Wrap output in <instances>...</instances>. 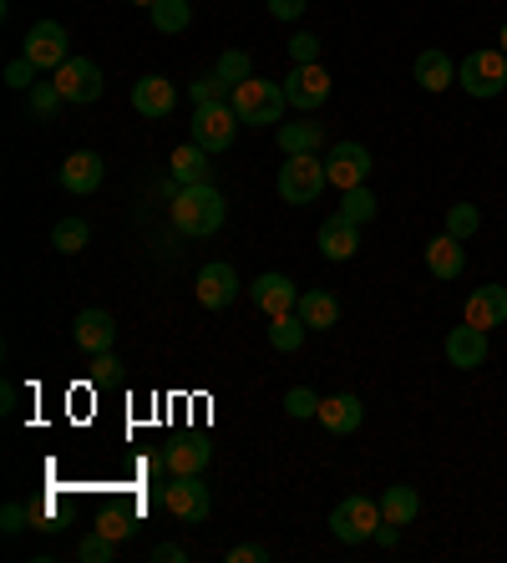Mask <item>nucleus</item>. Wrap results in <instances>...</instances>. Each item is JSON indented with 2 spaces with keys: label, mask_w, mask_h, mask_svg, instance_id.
<instances>
[{
  "label": "nucleus",
  "mask_w": 507,
  "mask_h": 563,
  "mask_svg": "<svg viewBox=\"0 0 507 563\" xmlns=\"http://www.w3.org/2000/svg\"><path fill=\"white\" fill-rule=\"evenodd\" d=\"M467 320L477 330H493L507 320V289L503 285H477V295L467 300Z\"/></svg>",
  "instance_id": "obj_21"
},
{
  "label": "nucleus",
  "mask_w": 507,
  "mask_h": 563,
  "mask_svg": "<svg viewBox=\"0 0 507 563\" xmlns=\"http://www.w3.org/2000/svg\"><path fill=\"white\" fill-rule=\"evenodd\" d=\"M26 523H31V512L21 508V503H5V512H0V528H5V533H21Z\"/></svg>",
  "instance_id": "obj_42"
},
{
  "label": "nucleus",
  "mask_w": 507,
  "mask_h": 563,
  "mask_svg": "<svg viewBox=\"0 0 507 563\" xmlns=\"http://www.w3.org/2000/svg\"><path fill=\"white\" fill-rule=\"evenodd\" d=\"M249 295H254V305H260L264 314H289L299 305V289H295V279H285V275H260L254 285H249Z\"/></svg>",
  "instance_id": "obj_18"
},
{
  "label": "nucleus",
  "mask_w": 507,
  "mask_h": 563,
  "mask_svg": "<svg viewBox=\"0 0 507 563\" xmlns=\"http://www.w3.org/2000/svg\"><path fill=\"white\" fill-rule=\"evenodd\" d=\"M452 81H456V66H452L447 52H421L417 56V87L421 92H447Z\"/></svg>",
  "instance_id": "obj_25"
},
{
  "label": "nucleus",
  "mask_w": 507,
  "mask_h": 563,
  "mask_svg": "<svg viewBox=\"0 0 507 563\" xmlns=\"http://www.w3.org/2000/svg\"><path fill=\"white\" fill-rule=\"evenodd\" d=\"M56 87H62L66 102H77V107L97 102V97H102V66L87 62V56H66V62L56 66Z\"/></svg>",
  "instance_id": "obj_8"
},
{
  "label": "nucleus",
  "mask_w": 507,
  "mask_h": 563,
  "mask_svg": "<svg viewBox=\"0 0 507 563\" xmlns=\"http://www.w3.org/2000/svg\"><path fill=\"white\" fill-rule=\"evenodd\" d=\"M396 538H401V523H386V518H381L376 543H381V549H396Z\"/></svg>",
  "instance_id": "obj_46"
},
{
  "label": "nucleus",
  "mask_w": 507,
  "mask_h": 563,
  "mask_svg": "<svg viewBox=\"0 0 507 563\" xmlns=\"http://www.w3.org/2000/svg\"><path fill=\"white\" fill-rule=\"evenodd\" d=\"M447 361H452L456 371H477L482 361H487V330H477L472 320L456 325L452 335H447Z\"/></svg>",
  "instance_id": "obj_17"
},
{
  "label": "nucleus",
  "mask_w": 507,
  "mask_h": 563,
  "mask_svg": "<svg viewBox=\"0 0 507 563\" xmlns=\"http://www.w3.org/2000/svg\"><path fill=\"white\" fill-rule=\"evenodd\" d=\"M66 107V97H62V87L56 81H36L31 87V118L36 122H56V112Z\"/></svg>",
  "instance_id": "obj_30"
},
{
  "label": "nucleus",
  "mask_w": 507,
  "mask_h": 563,
  "mask_svg": "<svg viewBox=\"0 0 507 563\" xmlns=\"http://www.w3.org/2000/svg\"><path fill=\"white\" fill-rule=\"evenodd\" d=\"M355 250H361V223H351L345 213H330L320 223V254L340 264V260H355Z\"/></svg>",
  "instance_id": "obj_15"
},
{
  "label": "nucleus",
  "mask_w": 507,
  "mask_h": 563,
  "mask_svg": "<svg viewBox=\"0 0 507 563\" xmlns=\"http://www.w3.org/2000/svg\"><path fill=\"white\" fill-rule=\"evenodd\" d=\"M326 173H330V184L345 194V188H361L365 184V173H371V147L361 143H335L326 153Z\"/></svg>",
  "instance_id": "obj_12"
},
{
  "label": "nucleus",
  "mask_w": 507,
  "mask_h": 563,
  "mask_svg": "<svg viewBox=\"0 0 507 563\" xmlns=\"http://www.w3.org/2000/svg\"><path fill=\"white\" fill-rule=\"evenodd\" d=\"M305 335H310V325H305L295 310H289V314H274V320H269V345L279 355H295L299 345H305Z\"/></svg>",
  "instance_id": "obj_29"
},
{
  "label": "nucleus",
  "mask_w": 507,
  "mask_h": 563,
  "mask_svg": "<svg viewBox=\"0 0 507 563\" xmlns=\"http://www.w3.org/2000/svg\"><path fill=\"white\" fill-rule=\"evenodd\" d=\"M269 11H274V21H299V15H305V0H269Z\"/></svg>",
  "instance_id": "obj_44"
},
{
  "label": "nucleus",
  "mask_w": 507,
  "mask_h": 563,
  "mask_svg": "<svg viewBox=\"0 0 507 563\" xmlns=\"http://www.w3.org/2000/svg\"><path fill=\"white\" fill-rule=\"evenodd\" d=\"M91 376H97V380H118L122 376V371H118V355H112V351L91 355Z\"/></svg>",
  "instance_id": "obj_43"
},
{
  "label": "nucleus",
  "mask_w": 507,
  "mask_h": 563,
  "mask_svg": "<svg viewBox=\"0 0 507 563\" xmlns=\"http://www.w3.org/2000/svg\"><path fill=\"white\" fill-rule=\"evenodd\" d=\"M87 239H91L87 219H62V223L52 229V244H56L62 254H81V250H87Z\"/></svg>",
  "instance_id": "obj_32"
},
{
  "label": "nucleus",
  "mask_w": 507,
  "mask_h": 563,
  "mask_svg": "<svg viewBox=\"0 0 507 563\" xmlns=\"http://www.w3.org/2000/svg\"><path fill=\"white\" fill-rule=\"evenodd\" d=\"M326 184H330V173H326V163L315 153H295V157H285V168H279V198L285 203H315V198L326 194Z\"/></svg>",
  "instance_id": "obj_3"
},
{
  "label": "nucleus",
  "mask_w": 507,
  "mask_h": 563,
  "mask_svg": "<svg viewBox=\"0 0 507 563\" xmlns=\"http://www.w3.org/2000/svg\"><path fill=\"white\" fill-rule=\"evenodd\" d=\"M381 528V503L376 498H345L335 503V512H330V533L340 538V543H365V538H376Z\"/></svg>",
  "instance_id": "obj_5"
},
{
  "label": "nucleus",
  "mask_w": 507,
  "mask_h": 563,
  "mask_svg": "<svg viewBox=\"0 0 507 563\" xmlns=\"http://www.w3.org/2000/svg\"><path fill=\"white\" fill-rule=\"evenodd\" d=\"M289 56H295V66L320 62V41H315L310 31H299V36H289Z\"/></svg>",
  "instance_id": "obj_39"
},
{
  "label": "nucleus",
  "mask_w": 507,
  "mask_h": 563,
  "mask_svg": "<svg viewBox=\"0 0 507 563\" xmlns=\"http://www.w3.org/2000/svg\"><path fill=\"white\" fill-rule=\"evenodd\" d=\"M97 533L128 538V533H132V518H128V512H102V518H97Z\"/></svg>",
  "instance_id": "obj_40"
},
{
  "label": "nucleus",
  "mask_w": 507,
  "mask_h": 563,
  "mask_svg": "<svg viewBox=\"0 0 507 563\" xmlns=\"http://www.w3.org/2000/svg\"><path fill=\"white\" fill-rule=\"evenodd\" d=\"M163 508H168L178 523H203L213 512V503H209V487L198 483V477H173V483L163 487Z\"/></svg>",
  "instance_id": "obj_9"
},
{
  "label": "nucleus",
  "mask_w": 507,
  "mask_h": 563,
  "mask_svg": "<svg viewBox=\"0 0 507 563\" xmlns=\"http://www.w3.org/2000/svg\"><path fill=\"white\" fill-rule=\"evenodd\" d=\"M315 421H320L330 437H351L355 427L365 421V407L355 401V396H345V391H340V396H320V417H315Z\"/></svg>",
  "instance_id": "obj_19"
},
{
  "label": "nucleus",
  "mask_w": 507,
  "mask_h": 563,
  "mask_svg": "<svg viewBox=\"0 0 507 563\" xmlns=\"http://www.w3.org/2000/svg\"><path fill=\"white\" fill-rule=\"evenodd\" d=\"M223 213H229V203H223V194L213 184H188L173 198V223H178V234H188V239L219 234Z\"/></svg>",
  "instance_id": "obj_1"
},
{
  "label": "nucleus",
  "mask_w": 507,
  "mask_h": 563,
  "mask_svg": "<svg viewBox=\"0 0 507 563\" xmlns=\"http://www.w3.org/2000/svg\"><path fill=\"white\" fill-rule=\"evenodd\" d=\"M188 559V549H178V543H157L153 549V563H183Z\"/></svg>",
  "instance_id": "obj_45"
},
{
  "label": "nucleus",
  "mask_w": 507,
  "mask_h": 563,
  "mask_svg": "<svg viewBox=\"0 0 507 563\" xmlns=\"http://www.w3.org/2000/svg\"><path fill=\"white\" fill-rule=\"evenodd\" d=\"M132 107L143 112V118H168L173 107H178V92H173V81L168 77H143V81H132Z\"/></svg>",
  "instance_id": "obj_16"
},
{
  "label": "nucleus",
  "mask_w": 507,
  "mask_h": 563,
  "mask_svg": "<svg viewBox=\"0 0 507 563\" xmlns=\"http://www.w3.org/2000/svg\"><path fill=\"white\" fill-rule=\"evenodd\" d=\"M234 112L244 128H274V122L285 118V81H264V77H249L234 87Z\"/></svg>",
  "instance_id": "obj_2"
},
{
  "label": "nucleus",
  "mask_w": 507,
  "mask_h": 563,
  "mask_svg": "<svg viewBox=\"0 0 507 563\" xmlns=\"http://www.w3.org/2000/svg\"><path fill=\"white\" fill-rule=\"evenodd\" d=\"M285 411L289 417H299V421H310V417H320V396L305 391V386H295V391L285 396Z\"/></svg>",
  "instance_id": "obj_37"
},
{
  "label": "nucleus",
  "mask_w": 507,
  "mask_h": 563,
  "mask_svg": "<svg viewBox=\"0 0 507 563\" xmlns=\"http://www.w3.org/2000/svg\"><path fill=\"white\" fill-rule=\"evenodd\" d=\"M112 549H118V538H107V533H91L77 543V559L81 563H112Z\"/></svg>",
  "instance_id": "obj_36"
},
{
  "label": "nucleus",
  "mask_w": 507,
  "mask_h": 563,
  "mask_svg": "<svg viewBox=\"0 0 507 563\" xmlns=\"http://www.w3.org/2000/svg\"><path fill=\"white\" fill-rule=\"evenodd\" d=\"M326 97H330V71L320 62H305L285 77V102L299 107V112H315Z\"/></svg>",
  "instance_id": "obj_10"
},
{
  "label": "nucleus",
  "mask_w": 507,
  "mask_h": 563,
  "mask_svg": "<svg viewBox=\"0 0 507 563\" xmlns=\"http://www.w3.org/2000/svg\"><path fill=\"white\" fill-rule=\"evenodd\" d=\"M421 512V498H417V487H406V483H396V487H386V493H381V518H386V523H411V518H417Z\"/></svg>",
  "instance_id": "obj_26"
},
{
  "label": "nucleus",
  "mask_w": 507,
  "mask_h": 563,
  "mask_svg": "<svg viewBox=\"0 0 507 563\" xmlns=\"http://www.w3.org/2000/svg\"><path fill=\"white\" fill-rule=\"evenodd\" d=\"M234 128H239L234 102L194 107V143L203 147V153H229V147H234Z\"/></svg>",
  "instance_id": "obj_6"
},
{
  "label": "nucleus",
  "mask_w": 507,
  "mask_h": 563,
  "mask_svg": "<svg viewBox=\"0 0 507 563\" xmlns=\"http://www.w3.org/2000/svg\"><path fill=\"white\" fill-rule=\"evenodd\" d=\"M147 11H153V26L163 36H183V31L194 26V0H157Z\"/></svg>",
  "instance_id": "obj_27"
},
{
  "label": "nucleus",
  "mask_w": 507,
  "mask_h": 563,
  "mask_svg": "<svg viewBox=\"0 0 507 563\" xmlns=\"http://www.w3.org/2000/svg\"><path fill=\"white\" fill-rule=\"evenodd\" d=\"M173 178H178L183 188L188 184H209V153L198 143H183L178 153H173Z\"/></svg>",
  "instance_id": "obj_28"
},
{
  "label": "nucleus",
  "mask_w": 507,
  "mask_h": 563,
  "mask_svg": "<svg viewBox=\"0 0 507 563\" xmlns=\"http://www.w3.org/2000/svg\"><path fill=\"white\" fill-rule=\"evenodd\" d=\"M234 97V87L219 77V71H209V77L194 81V107H213V102H229Z\"/></svg>",
  "instance_id": "obj_34"
},
{
  "label": "nucleus",
  "mask_w": 507,
  "mask_h": 563,
  "mask_svg": "<svg viewBox=\"0 0 507 563\" xmlns=\"http://www.w3.org/2000/svg\"><path fill=\"white\" fill-rule=\"evenodd\" d=\"M5 87H15V92H26V87H36V66H31L26 56H15V62L5 66Z\"/></svg>",
  "instance_id": "obj_38"
},
{
  "label": "nucleus",
  "mask_w": 507,
  "mask_h": 563,
  "mask_svg": "<svg viewBox=\"0 0 507 563\" xmlns=\"http://www.w3.org/2000/svg\"><path fill=\"white\" fill-rule=\"evenodd\" d=\"M295 314L310 330H330L340 320V300L330 295V289H305V295H299V305H295Z\"/></svg>",
  "instance_id": "obj_23"
},
{
  "label": "nucleus",
  "mask_w": 507,
  "mask_h": 563,
  "mask_svg": "<svg viewBox=\"0 0 507 563\" xmlns=\"http://www.w3.org/2000/svg\"><path fill=\"white\" fill-rule=\"evenodd\" d=\"M427 269L437 279H456L462 269H467V254H462V239H452V234H437L427 244Z\"/></svg>",
  "instance_id": "obj_22"
},
{
  "label": "nucleus",
  "mask_w": 507,
  "mask_h": 563,
  "mask_svg": "<svg viewBox=\"0 0 507 563\" xmlns=\"http://www.w3.org/2000/svg\"><path fill=\"white\" fill-rule=\"evenodd\" d=\"M71 341H77L87 355L112 351V341H118V320H112L107 310H81L77 320H71Z\"/></svg>",
  "instance_id": "obj_13"
},
{
  "label": "nucleus",
  "mask_w": 507,
  "mask_h": 563,
  "mask_svg": "<svg viewBox=\"0 0 507 563\" xmlns=\"http://www.w3.org/2000/svg\"><path fill=\"white\" fill-rule=\"evenodd\" d=\"M497 41H503V52H507V26H503V31H497Z\"/></svg>",
  "instance_id": "obj_48"
},
{
  "label": "nucleus",
  "mask_w": 507,
  "mask_h": 563,
  "mask_svg": "<svg viewBox=\"0 0 507 563\" xmlns=\"http://www.w3.org/2000/svg\"><path fill=\"white\" fill-rule=\"evenodd\" d=\"M456 87L467 97H503L507 92V52H472L456 66Z\"/></svg>",
  "instance_id": "obj_4"
},
{
  "label": "nucleus",
  "mask_w": 507,
  "mask_h": 563,
  "mask_svg": "<svg viewBox=\"0 0 507 563\" xmlns=\"http://www.w3.org/2000/svg\"><path fill=\"white\" fill-rule=\"evenodd\" d=\"M21 56H26L36 71H56V66L71 56L66 26H62V21H36V26L26 31V46H21Z\"/></svg>",
  "instance_id": "obj_7"
},
{
  "label": "nucleus",
  "mask_w": 507,
  "mask_h": 563,
  "mask_svg": "<svg viewBox=\"0 0 507 563\" xmlns=\"http://www.w3.org/2000/svg\"><path fill=\"white\" fill-rule=\"evenodd\" d=\"M376 209H381V203H376V194H371L365 184L340 194V213H345L351 223H371V219H376Z\"/></svg>",
  "instance_id": "obj_31"
},
{
  "label": "nucleus",
  "mask_w": 507,
  "mask_h": 563,
  "mask_svg": "<svg viewBox=\"0 0 507 563\" xmlns=\"http://www.w3.org/2000/svg\"><path fill=\"white\" fill-rule=\"evenodd\" d=\"M132 5H157V0H132Z\"/></svg>",
  "instance_id": "obj_49"
},
{
  "label": "nucleus",
  "mask_w": 507,
  "mask_h": 563,
  "mask_svg": "<svg viewBox=\"0 0 507 563\" xmlns=\"http://www.w3.org/2000/svg\"><path fill=\"white\" fill-rule=\"evenodd\" d=\"M183 194V184H178V178H163V184H157V198H168V203H173V198H178Z\"/></svg>",
  "instance_id": "obj_47"
},
{
  "label": "nucleus",
  "mask_w": 507,
  "mask_h": 563,
  "mask_svg": "<svg viewBox=\"0 0 507 563\" xmlns=\"http://www.w3.org/2000/svg\"><path fill=\"white\" fill-rule=\"evenodd\" d=\"M229 563H269V549H264V543H234Z\"/></svg>",
  "instance_id": "obj_41"
},
{
  "label": "nucleus",
  "mask_w": 507,
  "mask_h": 563,
  "mask_svg": "<svg viewBox=\"0 0 507 563\" xmlns=\"http://www.w3.org/2000/svg\"><path fill=\"white\" fill-rule=\"evenodd\" d=\"M107 178V163L102 153H91V147H81V153H71L62 163V188L66 194H97Z\"/></svg>",
  "instance_id": "obj_14"
},
{
  "label": "nucleus",
  "mask_w": 507,
  "mask_h": 563,
  "mask_svg": "<svg viewBox=\"0 0 507 563\" xmlns=\"http://www.w3.org/2000/svg\"><path fill=\"white\" fill-rule=\"evenodd\" d=\"M209 457H213L209 437H183V442L168 446V472L173 477H198V472L209 467Z\"/></svg>",
  "instance_id": "obj_20"
},
{
  "label": "nucleus",
  "mask_w": 507,
  "mask_h": 563,
  "mask_svg": "<svg viewBox=\"0 0 507 563\" xmlns=\"http://www.w3.org/2000/svg\"><path fill=\"white\" fill-rule=\"evenodd\" d=\"M477 229H482L477 203H452V209H447V234H452V239H462V244H467Z\"/></svg>",
  "instance_id": "obj_33"
},
{
  "label": "nucleus",
  "mask_w": 507,
  "mask_h": 563,
  "mask_svg": "<svg viewBox=\"0 0 507 563\" xmlns=\"http://www.w3.org/2000/svg\"><path fill=\"white\" fill-rule=\"evenodd\" d=\"M274 143H279V153L285 157L320 153V147H326V128H320V122H285V128L274 132Z\"/></svg>",
  "instance_id": "obj_24"
},
{
  "label": "nucleus",
  "mask_w": 507,
  "mask_h": 563,
  "mask_svg": "<svg viewBox=\"0 0 507 563\" xmlns=\"http://www.w3.org/2000/svg\"><path fill=\"white\" fill-rule=\"evenodd\" d=\"M213 71H219V77L229 81V87H239V81H249V77H254V62H249V52H223Z\"/></svg>",
  "instance_id": "obj_35"
},
{
  "label": "nucleus",
  "mask_w": 507,
  "mask_h": 563,
  "mask_svg": "<svg viewBox=\"0 0 507 563\" xmlns=\"http://www.w3.org/2000/svg\"><path fill=\"white\" fill-rule=\"evenodd\" d=\"M194 295H198V305H203V310H229V305H234V295H239L234 264H223V260L203 264V269H198V279H194Z\"/></svg>",
  "instance_id": "obj_11"
}]
</instances>
